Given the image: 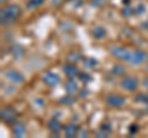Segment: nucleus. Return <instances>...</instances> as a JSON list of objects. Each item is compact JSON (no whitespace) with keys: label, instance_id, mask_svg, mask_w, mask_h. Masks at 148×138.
Masks as SVG:
<instances>
[{"label":"nucleus","instance_id":"nucleus-20","mask_svg":"<svg viewBox=\"0 0 148 138\" xmlns=\"http://www.w3.org/2000/svg\"><path fill=\"white\" fill-rule=\"evenodd\" d=\"M133 14H135V8H130L128 5H125L123 9L121 10V15L125 17H130Z\"/></svg>","mask_w":148,"mask_h":138},{"label":"nucleus","instance_id":"nucleus-17","mask_svg":"<svg viewBox=\"0 0 148 138\" xmlns=\"http://www.w3.org/2000/svg\"><path fill=\"white\" fill-rule=\"evenodd\" d=\"M111 73H112L114 75H117V77H122L126 74V68L121 64H114L112 69H111Z\"/></svg>","mask_w":148,"mask_h":138},{"label":"nucleus","instance_id":"nucleus-22","mask_svg":"<svg viewBox=\"0 0 148 138\" xmlns=\"http://www.w3.org/2000/svg\"><path fill=\"white\" fill-rule=\"evenodd\" d=\"M135 101L136 102H145L147 104L148 102V94H138L136 95V98H135Z\"/></svg>","mask_w":148,"mask_h":138},{"label":"nucleus","instance_id":"nucleus-30","mask_svg":"<svg viewBox=\"0 0 148 138\" xmlns=\"http://www.w3.org/2000/svg\"><path fill=\"white\" fill-rule=\"evenodd\" d=\"M142 84H143V86H145V88L148 90V77L146 78L145 80H143V83H142Z\"/></svg>","mask_w":148,"mask_h":138},{"label":"nucleus","instance_id":"nucleus-29","mask_svg":"<svg viewBox=\"0 0 148 138\" xmlns=\"http://www.w3.org/2000/svg\"><path fill=\"white\" fill-rule=\"evenodd\" d=\"M78 133H79L80 137H84V136L88 137V136H89V132H88V130H82V131L79 130V132H78Z\"/></svg>","mask_w":148,"mask_h":138},{"label":"nucleus","instance_id":"nucleus-16","mask_svg":"<svg viewBox=\"0 0 148 138\" xmlns=\"http://www.w3.org/2000/svg\"><path fill=\"white\" fill-rule=\"evenodd\" d=\"M67 61L69 63H78V62L83 61V56L78 52V51H72V52L67 56Z\"/></svg>","mask_w":148,"mask_h":138},{"label":"nucleus","instance_id":"nucleus-11","mask_svg":"<svg viewBox=\"0 0 148 138\" xmlns=\"http://www.w3.org/2000/svg\"><path fill=\"white\" fill-rule=\"evenodd\" d=\"M64 88H66V91L69 95H74L75 93L79 91V88H78V84H77V81L74 80V78H69L66 81V84H64Z\"/></svg>","mask_w":148,"mask_h":138},{"label":"nucleus","instance_id":"nucleus-23","mask_svg":"<svg viewBox=\"0 0 148 138\" xmlns=\"http://www.w3.org/2000/svg\"><path fill=\"white\" fill-rule=\"evenodd\" d=\"M105 3H106V0H90L89 1L90 6L92 8H101L105 5Z\"/></svg>","mask_w":148,"mask_h":138},{"label":"nucleus","instance_id":"nucleus-4","mask_svg":"<svg viewBox=\"0 0 148 138\" xmlns=\"http://www.w3.org/2000/svg\"><path fill=\"white\" fill-rule=\"evenodd\" d=\"M148 59V53L146 51L142 49H135L131 52V57L128 59V63L131 66H141L142 63H145Z\"/></svg>","mask_w":148,"mask_h":138},{"label":"nucleus","instance_id":"nucleus-12","mask_svg":"<svg viewBox=\"0 0 148 138\" xmlns=\"http://www.w3.org/2000/svg\"><path fill=\"white\" fill-rule=\"evenodd\" d=\"M63 130H64V136L68 137V138H72V137L78 135V132H79L80 128L78 127L77 123H68Z\"/></svg>","mask_w":148,"mask_h":138},{"label":"nucleus","instance_id":"nucleus-27","mask_svg":"<svg viewBox=\"0 0 148 138\" xmlns=\"http://www.w3.org/2000/svg\"><path fill=\"white\" fill-rule=\"evenodd\" d=\"M138 131V126L136 125V123H132V125H130V128H128V132L130 133H131V135H132V133H133V135H135V133Z\"/></svg>","mask_w":148,"mask_h":138},{"label":"nucleus","instance_id":"nucleus-15","mask_svg":"<svg viewBox=\"0 0 148 138\" xmlns=\"http://www.w3.org/2000/svg\"><path fill=\"white\" fill-rule=\"evenodd\" d=\"M25 53H26L25 48L22 47V46H20V44H14L11 47V54L14 56V58L21 59V58H24Z\"/></svg>","mask_w":148,"mask_h":138},{"label":"nucleus","instance_id":"nucleus-31","mask_svg":"<svg viewBox=\"0 0 148 138\" xmlns=\"http://www.w3.org/2000/svg\"><path fill=\"white\" fill-rule=\"evenodd\" d=\"M130 3H131V0H122V4H123V5H128Z\"/></svg>","mask_w":148,"mask_h":138},{"label":"nucleus","instance_id":"nucleus-25","mask_svg":"<svg viewBox=\"0 0 148 138\" xmlns=\"http://www.w3.org/2000/svg\"><path fill=\"white\" fill-rule=\"evenodd\" d=\"M100 130H103V131L106 132V133H110V132H111V125H110V122H104V123H101Z\"/></svg>","mask_w":148,"mask_h":138},{"label":"nucleus","instance_id":"nucleus-6","mask_svg":"<svg viewBox=\"0 0 148 138\" xmlns=\"http://www.w3.org/2000/svg\"><path fill=\"white\" fill-rule=\"evenodd\" d=\"M138 85H140V81L136 77H125L123 79L120 81V86L130 93H133L138 89Z\"/></svg>","mask_w":148,"mask_h":138},{"label":"nucleus","instance_id":"nucleus-10","mask_svg":"<svg viewBox=\"0 0 148 138\" xmlns=\"http://www.w3.org/2000/svg\"><path fill=\"white\" fill-rule=\"evenodd\" d=\"M12 135L17 137V138H21V137H24L26 135V125L25 123H22V122H15L12 125Z\"/></svg>","mask_w":148,"mask_h":138},{"label":"nucleus","instance_id":"nucleus-2","mask_svg":"<svg viewBox=\"0 0 148 138\" xmlns=\"http://www.w3.org/2000/svg\"><path fill=\"white\" fill-rule=\"evenodd\" d=\"M0 117H1L3 122L8 123V125H14L17 120V112L16 110L11 106H5L0 111Z\"/></svg>","mask_w":148,"mask_h":138},{"label":"nucleus","instance_id":"nucleus-9","mask_svg":"<svg viewBox=\"0 0 148 138\" xmlns=\"http://www.w3.org/2000/svg\"><path fill=\"white\" fill-rule=\"evenodd\" d=\"M63 72L68 78H75L77 75H79V69L77 68L75 63H67L63 66Z\"/></svg>","mask_w":148,"mask_h":138},{"label":"nucleus","instance_id":"nucleus-32","mask_svg":"<svg viewBox=\"0 0 148 138\" xmlns=\"http://www.w3.org/2000/svg\"><path fill=\"white\" fill-rule=\"evenodd\" d=\"M146 112H147V113H148V102H147V104H146Z\"/></svg>","mask_w":148,"mask_h":138},{"label":"nucleus","instance_id":"nucleus-18","mask_svg":"<svg viewBox=\"0 0 148 138\" xmlns=\"http://www.w3.org/2000/svg\"><path fill=\"white\" fill-rule=\"evenodd\" d=\"M83 64L85 68H94L95 66H98V61L94 58H84L83 59Z\"/></svg>","mask_w":148,"mask_h":138},{"label":"nucleus","instance_id":"nucleus-21","mask_svg":"<svg viewBox=\"0 0 148 138\" xmlns=\"http://www.w3.org/2000/svg\"><path fill=\"white\" fill-rule=\"evenodd\" d=\"M79 79H80V81H83L84 84H86V83H89V81H91V75L90 74H88V73H85V72H82V73H79Z\"/></svg>","mask_w":148,"mask_h":138},{"label":"nucleus","instance_id":"nucleus-24","mask_svg":"<svg viewBox=\"0 0 148 138\" xmlns=\"http://www.w3.org/2000/svg\"><path fill=\"white\" fill-rule=\"evenodd\" d=\"M146 12V5L145 4H138L135 8V15H142Z\"/></svg>","mask_w":148,"mask_h":138},{"label":"nucleus","instance_id":"nucleus-28","mask_svg":"<svg viewBox=\"0 0 148 138\" xmlns=\"http://www.w3.org/2000/svg\"><path fill=\"white\" fill-rule=\"evenodd\" d=\"M63 1H64V0H52V1H51V5L54 6V8H58V6L62 5Z\"/></svg>","mask_w":148,"mask_h":138},{"label":"nucleus","instance_id":"nucleus-5","mask_svg":"<svg viewBox=\"0 0 148 138\" xmlns=\"http://www.w3.org/2000/svg\"><path fill=\"white\" fill-rule=\"evenodd\" d=\"M105 101L110 107L119 109V107H122L126 104V98L119 94H108L105 98Z\"/></svg>","mask_w":148,"mask_h":138},{"label":"nucleus","instance_id":"nucleus-14","mask_svg":"<svg viewBox=\"0 0 148 138\" xmlns=\"http://www.w3.org/2000/svg\"><path fill=\"white\" fill-rule=\"evenodd\" d=\"M47 127H48V130H49L51 132H53V133H59V132L63 130L62 123L59 122L58 120H56V118H52L51 121H48Z\"/></svg>","mask_w":148,"mask_h":138},{"label":"nucleus","instance_id":"nucleus-1","mask_svg":"<svg viewBox=\"0 0 148 138\" xmlns=\"http://www.w3.org/2000/svg\"><path fill=\"white\" fill-rule=\"evenodd\" d=\"M21 8L17 4H8L0 10V22L3 26H10L20 19Z\"/></svg>","mask_w":148,"mask_h":138},{"label":"nucleus","instance_id":"nucleus-7","mask_svg":"<svg viewBox=\"0 0 148 138\" xmlns=\"http://www.w3.org/2000/svg\"><path fill=\"white\" fill-rule=\"evenodd\" d=\"M42 81L46 85H48L49 88H54V86H57L59 83H61V77H59L57 73L47 72L42 75Z\"/></svg>","mask_w":148,"mask_h":138},{"label":"nucleus","instance_id":"nucleus-3","mask_svg":"<svg viewBox=\"0 0 148 138\" xmlns=\"http://www.w3.org/2000/svg\"><path fill=\"white\" fill-rule=\"evenodd\" d=\"M110 52L115 58L119 59V61L128 62L132 51H128L126 47H123V46H114V47H111Z\"/></svg>","mask_w":148,"mask_h":138},{"label":"nucleus","instance_id":"nucleus-8","mask_svg":"<svg viewBox=\"0 0 148 138\" xmlns=\"http://www.w3.org/2000/svg\"><path fill=\"white\" fill-rule=\"evenodd\" d=\"M4 75L6 77V79L15 83V84H22V83L25 81L24 75H22L20 72L15 70V69H8V70H5V73H4Z\"/></svg>","mask_w":148,"mask_h":138},{"label":"nucleus","instance_id":"nucleus-34","mask_svg":"<svg viewBox=\"0 0 148 138\" xmlns=\"http://www.w3.org/2000/svg\"><path fill=\"white\" fill-rule=\"evenodd\" d=\"M146 72L148 73V63H147V66H146Z\"/></svg>","mask_w":148,"mask_h":138},{"label":"nucleus","instance_id":"nucleus-26","mask_svg":"<svg viewBox=\"0 0 148 138\" xmlns=\"http://www.w3.org/2000/svg\"><path fill=\"white\" fill-rule=\"evenodd\" d=\"M73 101H74V99L72 98V96H63V99H61V102L62 104H66V105L72 104Z\"/></svg>","mask_w":148,"mask_h":138},{"label":"nucleus","instance_id":"nucleus-19","mask_svg":"<svg viewBox=\"0 0 148 138\" xmlns=\"http://www.w3.org/2000/svg\"><path fill=\"white\" fill-rule=\"evenodd\" d=\"M43 1H45V0H29L27 4H26V8L29 9V10H32V9L38 8Z\"/></svg>","mask_w":148,"mask_h":138},{"label":"nucleus","instance_id":"nucleus-33","mask_svg":"<svg viewBox=\"0 0 148 138\" xmlns=\"http://www.w3.org/2000/svg\"><path fill=\"white\" fill-rule=\"evenodd\" d=\"M8 1V0H0V3H1V4H4V3H6Z\"/></svg>","mask_w":148,"mask_h":138},{"label":"nucleus","instance_id":"nucleus-13","mask_svg":"<svg viewBox=\"0 0 148 138\" xmlns=\"http://www.w3.org/2000/svg\"><path fill=\"white\" fill-rule=\"evenodd\" d=\"M90 35L95 40H103L106 36V29L104 26H95V27H92L91 29Z\"/></svg>","mask_w":148,"mask_h":138}]
</instances>
